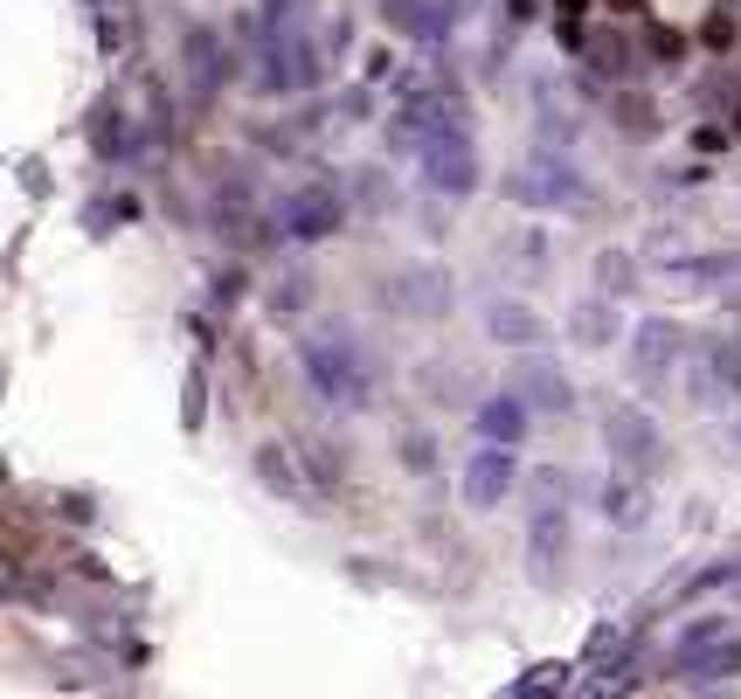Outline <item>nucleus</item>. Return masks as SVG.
I'll use <instances>...</instances> for the list:
<instances>
[{
    "label": "nucleus",
    "instance_id": "1a4fd4ad",
    "mask_svg": "<svg viewBox=\"0 0 741 699\" xmlns=\"http://www.w3.org/2000/svg\"><path fill=\"white\" fill-rule=\"evenodd\" d=\"M520 388H527V395L541 402V409H569V381H561V374L548 368V360H533V368L520 374Z\"/></svg>",
    "mask_w": 741,
    "mask_h": 699
},
{
    "label": "nucleus",
    "instance_id": "f8f14e48",
    "mask_svg": "<svg viewBox=\"0 0 741 699\" xmlns=\"http://www.w3.org/2000/svg\"><path fill=\"white\" fill-rule=\"evenodd\" d=\"M257 472H264V485H277V491H285V499H298V478H292V464H285V451H277V444H264L257 451Z\"/></svg>",
    "mask_w": 741,
    "mask_h": 699
},
{
    "label": "nucleus",
    "instance_id": "9d476101",
    "mask_svg": "<svg viewBox=\"0 0 741 699\" xmlns=\"http://www.w3.org/2000/svg\"><path fill=\"white\" fill-rule=\"evenodd\" d=\"M493 340L527 347V340H541V319H533V313H514V305H493Z\"/></svg>",
    "mask_w": 741,
    "mask_h": 699
},
{
    "label": "nucleus",
    "instance_id": "423d86ee",
    "mask_svg": "<svg viewBox=\"0 0 741 699\" xmlns=\"http://www.w3.org/2000/svg\"><path fill=\"white\" fill-rule=\"evenodd\" d=\"M506 194L533 201V209H569V201H575V180H561V167H520L514 180H506Z\"/></svg>",
    "mask_w": 741,
    "mask_h": 699
},
{
    "label": "nucleus",
    "instance_id": "f03ea898",
    "mask_svg": "<svg viewBox=\"0 0 741 699\" xmlns=\"http://www.w3.org/2000/svg\"><path fill=\"white\" fill-rule=\"evenodd\" d=\"M298 368L334 409H368L374 402V374H368V360L353 353L347 332H313V340H298Z\"/></svg>",
    "mask_w": 741,
    "mask_h": 699
},
{
    "label": "nucleus",
    "instance_id": "7ed1b4c3",
    "mask_svg": "<svg viewBox=\"0 0 741 699\" xmlns=\"http://www.w3.org/2000/svg\"><path fill=\"white\" fill-rule=\"evenodd\" d=\"M313 8V0H305ZM305 8L298 0H271L264 8V84L271 91H298V84H313L319 76V56H313V42H305Z\"/></svg>",
    "mask_w": 741,
    "mask_h": 699
},
{
    "label": "nucleus",
    "instance_id": "6e6552de",
    "mask_svg": "<svg viewBox=\"0 0 741 699\" xmlns=\"http://www.w3.org/2000/svg\"><path fill=\"white\" fill-rule=\"evenodd\" d=\"M478 430L493 436V444H514V436L527 430V402H520V395H493V402H478Z\"/></svg>",
    "mask_w": 741,
    "mask_h": 699
},
{
    "label": "nucleus",
    "instance_id": "ddd939ff",
    "mask_svg": "<svg viewBox=\"0 0 741 699\" xmlns=\"http://www.w3.org/2000/svg\"><path fill=\"white\" fill-rule=\"evenodd\" d=\"M610 8H617V14H631V8H645V0H610Z\"/></svg>",
    "mask_w": 741,
    "mask_h": 699
},
{
    "label": "nucleus",
    "instance_id": "39448f33",
    "mask_svg": "<svg viewBox=\"0 0 741 699\" xmlns=\"http://www.w3.org/2000/svg\"><path fill=\"white\" fill-rule=\"evenodd\" d=\"M506 485H514V457H506V444L478 451V457L465 464V506H472V512H493V506L506 499Z\"/></svg>",
    "mask_w": 741,
    "mask_h": 699
},
{
    "label": "nucleus",
    "instance_id": "0eeeda50",
    "mask_svg": "<svg viewBox=\"0 0 741 699\" xmlns=\"http://www.w3.org/2000/svg\"><path fill=\"white\" fill-rule=\"evenodd\" d=\"M389 305L395 313H423V319H437L444 305H451V292H444V277H395V292H389Z\"/></svg>",
    "mask_w": 741,
    "mask_h": 699
},
{
    "label": "nucleus",
    "instance_id": "20e7f679",
    "mask_svg": "<svg viewBox=\"0 0 741 699\" xmlns=\"http://www.w3.org/2000/svg\"><path fill=\"white\" fill-rule=\"evenodd\" d=\"M340 222H347V201L334 188H298L285 194V209H277V229H285L292 243H326V236H340Z\"/></svg>",
    "mask_w": 741,
    "mask_h": 699
},
{
    "label": "nucleus",
    "instance_id": "9b49d317",
    "mask_svg": "<svg viewBox=\"0 0 741 699\" xmlns=\"http://www.w3.org/2000/svg\"><path fill=\"white\" fill-rule=\"evenodd\" d=\"M395 457H402V472H416V478L437 472V444H430V436H416V430H409L402 444H395Z\"/></svg>",
    "mask_w": 741,
    "mask_h": 699
},
{
    "label": "nucleus",
    "instance_id": "f257e3e1",
    "mask_svg": "<svg viewBox=\"0 0 741 699\" xmlns=\"http://www.w3.org/2000/svg\"><path fill=\"white\" fill-rule=\"evenodd\" d=\"M416 118V160H423V180L437 194H472L478 180V146L465 133V118H457L451 97H423V105H409Z\"/></svg>",
    "mask_w": 741,
    "mask_h": 699
},
{
    "label": "nucleus",
    "instance_id": "4468645a",
    "mask_svg": "<svg viewBox=\"0 0 741 699\" xmlns=\"http://www.w3.org/2000/svg\"><path fill=\"white\" fill-rule=\"evenodd\" d=\"M582 8H590V0H561V14H582Z\"/></svg>",
    "mask_w": 741,
    "mask_h": 699
}]
</instances>
